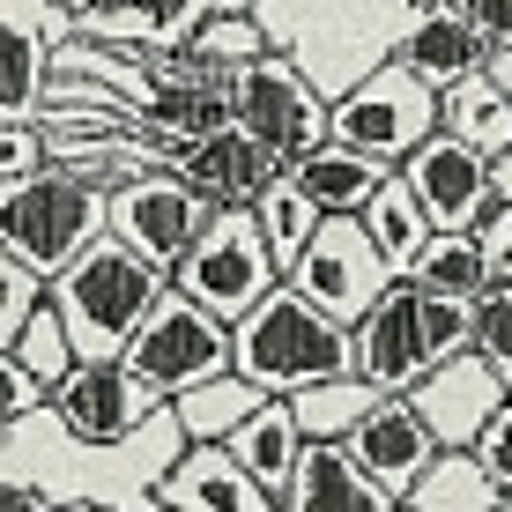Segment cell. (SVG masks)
Segmentation results:
<instances>
[{"label":"cell","instance_id":"15","mask_svg":"<svg viewBox=\"0 0 512 512\" xmlns=\"http://www.w3.org/2000/svg\"><path fill=\"white\" fill-rule=\"evenodd\" d=\"M409 401L431 416V431L446 438V446H475V431L512 401V379L483 357V349H461V357H446L438 372H423L409 386Z\"/></svg>","mask_w":512,"mask_h":512},{"label":"cell","instance_id":"26","mask_svg":"<svg viewBox=\"0 0 512 512\" xmlns=\"http://www.w3.org/2000/svg\"><path fill=\"white\" fill-rule=\"evenodd\" d=\"M357 216H364V231H372V245L386 253V268L409 275V260L423 253V238H431V216H423V201L409 193V179H401V171H386V186L357 208Z\"/></svg>","mask_w":512,"mask_h":512},{"label":"cell","instance_id":"38","mask_svg":"<svg viewBox=\"0 0 512 512\" xmlns=\"http://www.w3.org/2000/svg\"><path fill=\"white\" fill-rule=\"evenodd\" d=\"M134 8L141 15H149V30H193V23H201V0H134Z\"/></svg>","mask_w":512,"mask_h":512},{"label":"cell","instance_id":"43","mask_svg":"<svg viewBox=\"0 0 512 512\" xmlns=\"http://www.w3.org/2000/svg\"><path fill=\"white\" fill-rule=\"evenodd\" d=\"M149 512H171V505H149Z\"/></svg>","mask_w":512,"mask_h":512},{"label":"cell","instance_id":"12","mask_svg":"<svg viewBox=\"0 0 512 512\" xmlns=\"http://www.w3.org/2000/svg\"><path fill=\"white\" fill-rule=\"evenodd\" d=\"M401 179L409 193L423 201V216H431V231H475L490 208V193H498V164H490L483 149H468L461 134H423L409 156H401Z\"/></svg>","mask_w":512,"mask_h":512},{"label":"cell","instance_id":"42","mask_svg":"<svg viewBox=\"0 0 512 512\" xmlns=\"http://www.w3.org/2000/svg\"><path fill=\"white\" fill-rule=\"evenodd\" d=\"M409 8H438V0H409Z\"/></svg>","mask_w":512,"mask_h":512},{"label":"cell","instance_id":"3","mask_svg":"<svg viewBox=\"0 0 512 512\" xmlns=\"http://www.w3.org/2000/svg\"><path fill=\"white\" fill-rule=\"evenodd\" d=\"M468 349V297H438L423 282L394 275L386 297L357 320V372L379 394H409L423 372Z\"/></svg>","mask_w":512,"mask_h":512},{"label":"cell","instance_id":"1","mask_svg":"<svg viewBox=\"0 0 512 512\" xmlns=\"http://www.w3.org/2000/svg\"><path fill=\"white\" fill-rule=\"evenodd\" d=\"M164 290H171V268H156L149 253H134L112 231L52 275V305L75 334V357H127V342L164 305Z\"/></svg>","mask_w":512,"mask_h":512},{"label":"cell","instance_id":"16","mask_svg":"<svg viewBox=\"0 0 512 512\" xmlns=\"http://www.w3.org/2000/svg\"><path fill=\"white\" fill-rule=\"evenodd\" d=\"M179 171L208 193V201H223V208H253V201H260V193H268L290 164H282V156H275L260 134H245L238 119H231V127L186 141V164H179Z\"/></svg>","mask_w":512,"mask_h":512},{"label":"cell","instance_id":"45","mask_svg":"<svg viewBox=\"0 0 512 512\" xmlns=\"http://www.w3.org/2000/svg\"><path fill=\"white\" fill-rule=\"evenodd\" d=\"M394 512H409V505H394Z\"/></svg>","mask_w":512,"mask_h":512},{"label":"cell","instance_id":"30","mask_svg":"<svg viewBox=\"0 0 512 512\" xmlns=\"http://www.w3.org/2000/svg\"><path fill=\"white\" fill-rule=\"evenodd\" d=\"M468 349H483V357L512 379V275L483 282V290L468 297Z\"/></svg>","mask_w":512,"mask_h":512},{"label":"cell","instance_id":"11","mask_svg":"<svg viewBox=\"0 0 512 512\" xmlns=\"http://www.w3.org/2000/svg\"><path fill=\"white\" fill-rule=\"evenodd\" d=\"M282 282H297V290H305L320 312H334V320L357 327L364 312H372L379 297H386L394 268H386V253L372 245L364 216H327L320 231H312V245L297 253V268L282 275Z\"/></svg>","mask_w":512,"mask_h":512},{"label":"cell","instance_id":"20","mask_svg":"<svg viewBox=\"0 0 512 512\" xmlns=\"http://www.w3.org/2000/svg\"><path fill=\"white\" fill-rule=\"evenodd\" d=\"M438 127L461 134L468 149H483L490 164L512 149V90L490 67H475V75H461L453 90H438Z\"/></svg>","mask_w":512,"mask_h":512},{"label":"cell","instance_id":"5","mask_svg":"<svg viewBox=\"0 0 512 512\" xmlns=\"http://www.w3.org/2000/svg\"><path fill=\"white\" fill-rule=\"evenodd\" d=\"M275 282H282V260H275V245H268L253 208H216V223H208V231L186 245V260L171 268V290L201 297L223 320H245Z\"/></svg>","mask_w":512,"mask_h":512},{"label":"cell","instance_id":"25","mask_svg":"<svg viewBox=\"0 0 512 512\" xmlns=\"http://www.w3.org/2000/svg\"><path fill=\"white\" fill-rule=\"evenodd\" d=\"M260 401H268V386H253L245 372H216V379L186 386V394H171V416H179L186 438H231Z\"/></svg>","mask_w":512,"mask_h":512},{"label":"cell","instance_id":"13","mask_svg":"<svg viewBox=\"0 0 512 512\" xmlns=\"http://www.w3.org/2000/svg\"><path fill=\"white\" fill-rule=\"evenodd\" d=\"M342 446H349V461L372 475L386 498H409V490L423 483V468L446 453V438L431 431V416H423L409 394H379L372 409H364V423L342 438Z\"/></svg>","mask_w":512,"mask_h":512},{"label":"cell","instance_id":"9","mask_svg":"<svg viewBox=\"0 0 512 512\" xmlns=\"http://www.w3.org/2000/svg\"><path fill=\"white\" fill-rule=\"evenodd\" d=\"M127 364L171 401V394H186V386H201L216 372H238L231 364V320L208 312L201 297H186V290H164V305H156L149 320H141V334L127 342Z\"/></svg>","mask_w":512,"mask_h":512},{"label":"cell","instance_id":"27","mask_svg":"<svg viewBox=\"0 0 512 512\" xmlns=\"http://www.w3.org/2000/svg\"><path fill=\"white\" fill-rule=\"evenodd\" d=\"M409 282H423V290H438V297H475L483 282H498V275H490L475 231H431L423 253L409 260Z\"/></svg>","mask_w":512,"mask_h":512},{"label":"cell","instance_id":"46","mask_svg":"<svg viewBox=\"0 0 512 512\" xmlns=\"http://www.w3.org/2000/svg\"><path fill=\"white\" fill-rule=\"evenodd\" d=\"M275 512H282V505H275Z\"/></svg>","mask_w":512,"mask_h":512},{"label":"cell","instance_id":"33","mask_svg":"<svg viewBox=\"0 0 512 512\" xmlns=\"http://www.w3.org/2000/svg\"><path fill=\"white\" fill-rule=\"evenodd\" d=\"M475 245H483L490 275H512V149L498 156V193H490L483 223H475Z\"/></svg>","mask_w":512,"mask_h":512},{"label":"cell","instance_id":"23","mask_svg":"<svg viewBox=\"0 0 512 512\" xmlns=\"http://www.w3.org/2000/svg\"><path fill=\"white\" fill-rule=\"evenodd\" d=\"M260 52H275L268 30H260L245 8H223V15H208V23H193L186 45H171V67H193V75H238V67L260 60Z\"/></svg>","mask_w":512,"mask_h":512},{"label":"cell","instance_id":"6","mask_svg":"<svg viewBox=\"0 0 512 512\" xmlns=\"http://www.w3.org/2000/svg\"><path fill=\"white\" fill-rule=\"evenodd\" d=\"M423 134H438V90L409 60H386L364 82H349V90L334 97V119H327V141L364 149V156H379V164H401Z\"/></svg>","mask_w":512,"mask_h":512},{"label":"cell","instance_id":"22","mask_svg":"<svg viewBox=\"0 0 512 512\" xmlns=\"http://www.w3.org/2000/svg\"><path fill=\"white\" fill-rule=\"evenodd\" d=\"M52 97V45L0 8V119H38Z\"/></svg>","mask_w":512,"mask_h":512},{"label":"cell","instance_id":"14","mask_svg":"<svg viewBox=\"0 0 512 512\" xmlns=\"http://www.w3.org/2000/svg\"><path fill=\"white\" fill-rule=\"evenodd\" d=\"M156 505H171V512H275V490L253 483V468L223 438H186L164 461V475H156Z\"/></svg>","mask_w":512,"mask_h":512},{"label":"cell","instance_id":"28","mask_svg":"<svg viewBox=\"0 0 512 512\" xmlns=\"http://www.w3.org/2000/svg\"><path fill=\"white\" fill-rule=\"evenodd\" d=\"M372 401H379V386L364 379V372H334L320 386H297L290 409H297V423H305V438H349Z\"/></svg>","mask_w":512,"mask_h":512},{"label":"cell","instance_id":"17","mask_svg":"<svg viewBox=\"0 0 512 512\" xmlns=\"http://www.w3.org/2000/svg\"><path fill=\"white\" fill-rule=\"evenodd\" d=\"M490 45L483 30L468 23V8L461 0H438V8H416V23L401 30V45H394V60H409L431 90H453L461 75H475V67H490Z\"/></svg>","mask_w":512,"mask_h":512},{"label":"cell","instance_id":"24","mask_svg":"<svg viewBox=\"0 0 512 512\" xmlns=\"http://www.w3.org/2000/svg\"><path fill=\"white\" fill-rule=\"evenodd\" d=\"M401 505L409 512H505V490L483 475V461H475L468 446H446Z\"/></svg>","mask_w":512,"mask_h":512},{"label":"cell","instance_id":"18","mask_svg":"<svg viewBox=\"0 0 512 512\" xmlns=\"http://www.w3.org/2000/svg\"><path fill=\"white\" fill-rule=\"evenodd\" d=\"M282 512H394L401 498H386V490L349 461L342 438H305V461H297L290 490L275 498Z\"/></svg>","mask_w":512,"mask_h":512},{"label":"cell","instance_id":"40","mask_svg":"<svg viewBox=\"0 0 512 512\" xmlns=\"http://www.w3.org/2000/svg\"><path fill=\"white\" fill-rule=\"evenodd\" d=\"M156 505V498H149ZM149 505H127V498H97V490H82V498H60L52 512H149Z\"/></svg>","mask_w":512,"mask_h":512},{"label":"cell","instance_id":"2","mask_svg":"<svg viewBox=\"0 0 512 512\" xmlns=\"http://www.w3.org/2000/svg\"><path fill=\"white\" fill-rule=\"evenodd\" d=\"M231 364L268 394H297L334 372H357V327L320 312L297 282H275L245 320H231Z\"/></svg>","mask_w":512,"mask_h":512},{"label":"cell","instance_id":"29","mask_svg":"<svg viewBox=\"0 0 512 512\" xmlns=\"http://www.w3.org/2000/svg\"><path fill=\"white\" fill-rule=\"evenodd\" d=\"M253 216H260V231H268V245H275L282 275H290V268H297V253H305V245H312V231H320V223H327V208L312 201V193L297 186L290 171H282V179H275V186H268V193H260V201H253Z\"/></svg>","mask_w":512,"mask_h":512},{"label":"cell","instance_id":"31","mask_svg":"<svg viewBox=\"0 0 512 512\" xmlns=\"http://www.w3.org/2000/svg\"><path fill=\"white\" fill-rule=\"evenodd\" d=\"M15 357H23L45 386H52V379H67V364H75V334H67V320H60V305H52V297H45L38 312H30V327L15 334Z\"/></svg>","mask_w":512,"mask_h":512},{"label":"cell","instance_id":"44","mask_svg":"<svg viewBox=\"0 0 512 512\" xmlns=\"http://www.w3.org/2000/svg\"><path fill=\"white\" fill-rule=\"evenodd\" d=\"M231 8H245V0H231Z\"/></svg>","mask_w":512,"mask_h":512},{"label":"cell","instance_id":"10","mask_svg":"<svg viewBox=\"0 0 512 512\" xmlns=\"http://www.w3.org/2000/svg\"><path fill=\"white\" fill-rule=\"evenodd\" d=\"M216 208L223 201H208L186 171L149 164V171H134V179L112 186V238H127L134 253H149L156 268H179L186 245L216 223Z\"/></svg>","mask_w":512,"mask_h":512},{"label":"cell","instance_id":"32","mask_svg":"<svg viewBox=\"0 0 512 512\" xmlns=\"http://www.w3.org/2000/svg\"><path fill=\"white\" fill-rule=\"evenodd\" d=\"M52 297V282L30 268L23 253H8V245H0V349H15V334L30 327V312H38Z\"/></svg>","mask_w":512,"mask_h":512},{"label":"cell","instance_id":"36","mask_svg":"<svg viewBox=\"0 0 512 512\" xmlns=\"http://www.w3.org/2000/svg\"><path fill=\"white\" fill-rule=\"evenodd\" d=\"M468 453L483 461V475H490V483H498L505 498H512V401H505V409L483 423V431H475V446H468Z\"/></svg>","mask_w":512,"mask_h":512},{"label":"cell","instance_id":"8","mask_svg":"<svg viewBox=\"0 0 512 512\" xmlns=\"http://www.w3.org/2000/svg\"><path fill=\"white\" fill-rule=\"evenodd\" d=\"M45 416L60 423L67 438H82V446H127L141 423L164 416V394H156L127 357H75L67 379H52Z\"/></svg>","mask_w":512,"mask_h":512},{"label":"cell","instance_id":"39","mask_svg":"<svg viewBox=\"0 0 512 512\" xmlns=\"http://www.w3.org/2000/svg\"><path fill=\"white\" fill-rule=\"evenodd\" d=\"M60 498H45L38 483H23V475H0V512H52Z\"/></svg>","mask_w":512,"mask_h":512},{"label":"cell","instance_id":"34","mask_svg":"<svg viewBox=\"0 0 512 512\" xmlns=\"http://www.w3.org/2000/svg\"><path fill=\"white\" fill-rule=\"evenodd\" d=\"M45 394H52V386L30 372L15 349H0V423H30V416H45Z\"/></svg>","mask_w":512,"mask_h":512},{"label":"cell","instance_id":"7","mask_svg":"<svg viewBox=\"0 0 512 512\" xmlns=\"http://www.w3.org/2000/svg\"><path fill=\"white\" fill-rule=\"evenodd\" d=\"M231 104H238V127L260 134L282 164H297L305 149H320L327 119H334V97L290 60V52H260V60H245L231 75Z\"/></svg>","mask_w":512,"mask_h":512},{"label":"cell","instance_id":"37","mask_svg":"<svg viewBox=\"0 0 512 512\" xmlns=\"http://www.w3.org/2000/svg\"><path fill=\"white\" fill-rule=\"evenodd\" d=\"M461 8H468V23L483 30V38L498 45V52L512 45V0H461Z\"/></svg>","mask_w":512,"mask_h":512},{"label":"cell","instance_id":"41","mask_svg":"<svg viewBox=\"0 0 512 512\" xmlns=\"http://www.w3.org/2000/svg\"><path fill=\"white\" fill-rule=\"evenodd\" d=\"M490 75H498L505 90H512V45H505V52H490Z\"/></svg>","mask_w":512,"mask_h":512},{"label":"cell","instance_id":"21","mask_svg":"<svg viewBox=\"0 0 512 512\" xmlns=\"http://www.w3.org/2000/svg\"><path fill=\"white\" fill-rule=\"evenodd\" d=\"M386 171L394 164H379V156H364V149H342V141H320V149H305L290 164V179L312 193V201L327 208V216H357L364 201L386 186Z\"/></svg>","mask_w":512,"mask_h":512},{"label":"cell","instance_id":"4","mask_svg":"<svg viewBox=\"0 0 512 512\" xmlns=\"http://www.w3.org/2000/svg\"><path fill=\"white\" fill-rule=\"evenodd\" d=\"M104 231H112V193L90 186L67 164H38V171L0 186V245L23 253L45 282L60 275L82 245H97Z\"/></svg>","mask_w":512,"mask_h":512},{"label":"cell","instance_id":"35","mask_svg":"<svg viewBox=\"0 0 512 512\" xmlns=\"http://www.w3.org/2000/svg\"><path fill=\"white\" fill-rule=\"evenodd\" d=\"M38 164H52L45 127H38V119H0V186L23 179V171H38Z\"/></svg>","mask_w":512,"mask_h":512},{"label":"cell","instance_id":"19","mask_svg":"<svg viewBox=\"0 0 512 512\" xmlns=\"http://www.w3.org/2000/svg\"><path fill=\"white\" fill-rule=\"evenodd\" d=\"M223 446L253 468V483H268L275 498H282V490H290V475H297V461H305V423H297L290 394H268L231 438H223Z\"/></svg>","mask_w":512,"mask_h":512}]
</instances>
